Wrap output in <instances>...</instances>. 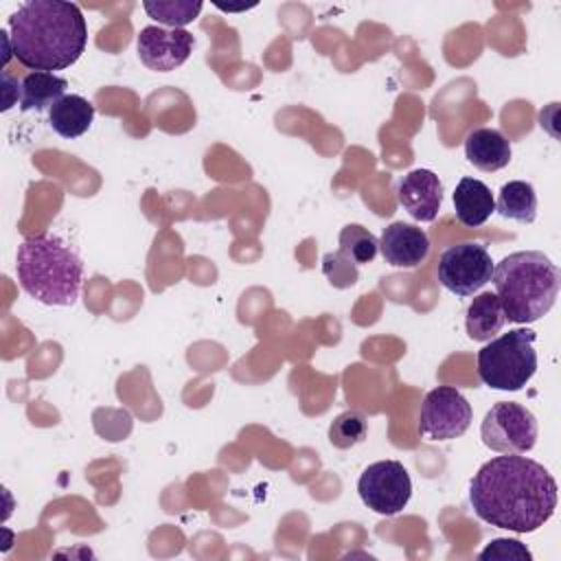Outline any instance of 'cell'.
Here are the masks:
<instances>
[{
    "mask_svg": "<svg viewBox=\"0 0 561 561\" xmlns=\"http://www.w3.org/2000/svg\"><path fill=\"white\" fill-rule=\"evenodd\" d=\"M48 121L61 138L83 136L94 121V105L79 94H64L50 110Z\"/></svg>",
    "mask_w": 561,
    "mask_h": 561,
    "instance_id": "16",
    "label": "cell"
},
{
    "mask_svg": "<svg viewBox=\"0 0 561 561\" xmlns=\"http://www.w3.org/2000/svg\"><path fill=\"white\" fill-rule=\"evenodd\" d=\"M195 37L184 28L145 26L138 33L136 50L140 61L156 72H171L180 68L193 53Z\"/></svg>",
    "mask_w": 561,
    "mask_h": 561,
    "instance_id": "10",
    "label": "cell"
},
{
    "mask_svg": "<svg viewBox=\"0 0 561 561\" xmlns=\"http://www.w3.org/2000/svg\"><path fill=\"white\" fill-rule=\"evenodd\" d=\"M221 11H248V9H252V7H256V4H241V7H232V4H221V2H215Z\"/></svg>",
    "mask_w": 561,
    "mask_h": 561,
    "instance_id": "26",
    "label": "cell"
},
{
    "mask_svg": "<svg viewBox=\"0 0 561 561\" xmlns=\"http://www.w3.org/2000/svg\"><path fill=\"white\" fill-rule=\"evenodd\" d=\"M13 57L31 72L72 66L88 46V24L75 2L28 0L9 18Z\"/></svg>",
    "mask_w": 561,
    "mask_h": 561,
    "instance_id": "2",
    "label": "cell"
},
{
    "mask_svg": "<svg viewBox=\"0 0 561 561\" xmlns=\"http://www.w3.org/2000/svg\"><path fill=\"white\" fill-rule=\"evenodd\" d=\"M0 39H2V48H4V53H2V68L7 66V61L11 59V55H13V44H11V35H9V31H0Z\"/></svg>",
    "mask_w": 561,
    "mask_h": 561,
    "instance_id": "25",
    "label": "cell"
},
{
    "mask_svg": "<svg viewBox=\"0 0 561 561\" xmlns=\"http://www.w3.org/2000/svg\"><path fill=\"white\" fill-rule=\"evenodd\" d=\"M495 210L504 219H513L519 224H533L537 217V193L530 182L524 180H511L502 184L497 199H495Z\"/></svg>",
    "mask_w": 561,
    "mask_h": 561,
    "instance_id": "18",
    "label": "cell"
},
{
    "mask_svg": "<svg viewBox=\"0 0 561 561\" xmlns=\"http://www.w3.org/2000/svg\"><path fill=\"white\" fill-rule=\"evenodd\" d=\"M202 7H204L202 0H145L142 2V9L147 11V15L164 24L167 28H182L191 24L199 15Z\"/></svg>",
    "mask_w": 561,
    "mask_h": 561,
    "instance_id": "19",
    "label": "cell"
},
{
    "mask_svg": "<svg viewBox=\"0 0 561 561\" xmlns=\"http://www.w3.org/2000/svg\"><path fill=\"white\" fill-rule=\"evenodd\" d=\"M511 140L493 127H478L465 138V158L480 171L493 173L511 162Z\"/></svg>",
    "mask_w": 561,
    "mask_h": 561,
    "instance_id": "13",
    "label": "cell"
},
{
    "mask_svg": "<svg viewBox=\"0 0 561 561\" xmlns=\"http://www.w3.org/2000/svg\"><path fill=\"white\" fill-rule=\"evenodd\" d=\"M68 81L55 72L33 70L20 79V110L44 112L50 110L64 94Z\"/></svg>",
    "mask_w": 561,
    "mask_h": 561,
    "instance_id": "15",
    "label": "cell"
},
{
    "mask_svg": "<svg viewBox=\"0 0 561 561\" xmlns=\"http://www.w3.org/2000/svg\"><path fill=\"white\" fill-rule=\"evenodd\" d=\"M537 333L528 327L513 329L495 340H489L478 351V375L493 390H522L537 370Z\"/></svg>",
    "mask_w": 561,
    "mask_h": 561,
    "instance_id": "5",
    "label": "cell"
},
{
    "mask_svg": "<svg viewBox=\"0 0 561 561\" xmlns=\"http://www.w3.org/2000/svg\"><path fill=\"white\" fill-rule=\"evenodd\" d=\"M397 199L416 221H434L443 204V184L430 169H414L397 184Z\"/></svg>",
    "mask_w": 561,
    "mask_h": 561,
    "instance_id": "11",
    "label": "cell"
},
{
    "mask_svg": "<svg viewBox=\"0 0 561 561\" xmlns=\"http://www.w3.org/2000/svg\"><path fill=\"white\" fill-rule=\"evenodd\" d=\"M491 280L508 322L528 324L543 318L559 296V267L539 250H522L493 265Z\"/></svg>",
    "mask_w": 561,
    "mask_h": 561,
    "instance_id": "4",
    "label": "cell"
},
{
    "mask_svg": "<svg viewBox=\"0 0 561 561\" xmlns=\"http://www.w3.org/2000/svg\"><path fill=\"white\" fill-rule=\"evenodd\" d=\"M537 419L517 401L491 405L480 425L482 443L497 454H526L537 443Z\"/></svg>",
    "mask_w": 561,
    "mask_h": 561,
    "instance_id": "6",
    "label": "cell"
},
{
    "mask_svg": "<svg viewBox=\"0 0 561 561\" xmlns=\"http://www.w3.org/2000/svg\"><path fill=\"white\" fill-rule=\"evenodd\" d=\"M2 112H7L15 101H20V81L9 75H2Z\"/></svg>",
    "mask_w": 561,
    "mask_h": 561,
    "instance_id": "24",
    "label": "cell"
},
{
    "mask_svg": "<svg viewBox=\"0 0 561 561\" xmlns=\"http://www.w3.org/2000/svg\"><path fill=\"white\" fill-rule=\"evenodd\" d=\"M438 283L456 296H473L493 274V259L486 245L465 241L449 245L438 259Z\"/></svg>",
    "mask_w": 561,
    "mask_h": 561,
    "instance_id": "7",
    "label": "cell"
},
{
    "mask_svg": "<svg viewBox=\"0 0 561 561\" xmlns=\"http://www.w3.org/2000/svg\"><path fill=\"white\" fill-rule=\"evenodd\" d=\"M368 434V419L359 410L340 412L329 425V440L337 449L359 445Z\"/></svg>",
    "mask_w": 561,
    "mask_h": 561,
    "instance_id": "21",
    "label": "cell"
},
{
    "mask_svg": "<svg viewBox=\"0 0 561 561\" xmlns=\"http://www.w3.org/2000/svg\"><path fill=\"white\" fill-rule=\"evenodd\" d=\"M504 322H506V316H504L502 302L491 291L478 294L467 307L465 327H467V335L473 342H489L495 333L502 331Z\"/></svg>",
    "mask_w": 561,
    "mask_h": 561,
    "instance_id": "17",
    "label": "cell"
},
{
    "mask_svg": "<svg viewBox=\"0 0 561 561\" xmlns=\"http://www.w3.org/2000/svg\"><path fill=\"white\" fill-rule=\"evenodd\" d=\"M15 274L22 289L37 302L70 307L81 291L83 263L59 237L33 234L18 245Z\"/></svg>",
    "mask_w": 561,
    "mask_h": 561,
    "instance_id": "3",
    "label": "cell"
},
{
    "mask_svg": "<svg viewBox=\"0 0 561 561\" xmlns=\"http://www.w3.org/2000/svg\"><path fill=\"white\" fill-rule=\"evenodd\" d=\"M478 559H500V561H506V559H522V561H530L533 554L530 550L517 541V539H506V537H497V539H491L478 554Z\"/></svg>",
    "mask_w": 561,
    "mask_h": 561,
    "instance_id": "23",
    "label": "cell"
},
{
    "mask_svg": "<svg viewBox=\"0 0 561 561\" xmlns=\"http://www.w3.org/2000/svg\"><path fill=\"white\" fill-rule=\"evenodd\" d=\"M340 252H344L355 265L370 263L379 252V239L359 224H348L340 230L337 237Z\"/></svg>",
    "mask_w": 561,
    "mask_h": 561,
    "instance_id": "20",
    "label": "cell"
},
{
    "mask_svg": "<svg viewBox=\"0 0 561 561\" xmlns=\"http://www.w3.org/2000/svg\"><path fill=\"white\" fill-rule=\"evenodd\" d=\"M454 210L462 226L478 228L495 213V199L491 188L476 178H462L454 191Z\"/></svg>",
    "mask_w": 561,
    "mask_h": 561,
    "instance_id": "14",
    "label": "cell"
},
{
    "mask_svg": "<svg viewBox=\"0 0 561 561\" xmlns=\"http://www.w3.org/2000/svg\"><path fill=\"white\" fill-rule=\"evenodd\" d=\"M357 493L370 511L379 515H397L412 497V480L399 460H377L362 471Z\"/></svg>",
    "mask_w": 561,
    "mask_h": 561,
    "instance_id": "8",
    "label": "cell"
},
{
    "mask_svg": "<svg viewBox=\"0 0 561 561\" xmlns=\"http://www.w3.org/2000/svg\"><path fill=\"white\" fill-rule=\"evenodd\" d=\"M322 272L329 278V283L337 289H346L357 283V265L340 250L327 252L322 259Z\"/></svg>",
    "mask_w": 561,
    "mask_h": 561,
    "instance_id": "22",
    "label": "cell"
},
{
    "mask_svg": "<svg viewBox=\"0 0 561 561\" xmlns=\"http://www.w3.org/2000/svg\"><path fill=\"white\" fill-rule=\"evenodd\" d=\"M379 252L394 267H419L430 254V237L414 224L392 221L379 237Z\"/></svg>",
    "mask_w": 561,
    "mask_h": 561,
    "instance_id": "12",
    "label": "cell"
},
{
    "mask_svg": "<svg viewBox=\"0 0 561 561\" xmlns=\"http://www.w3.org/2000/svg\"><path fill=\"white\" fill-rule=\"evenodd\" d=\"M473 419L465 394L451 386L430 390L421 403L419 432L430 440H454L462 436Z\"/></svg>",
    "mask_w": 561,
    "mask_h": 561,
    "instance_id": "9",
    "label": "cell"
},
{
    "mask_svg": "<svg viewBox=\"0 0 561 561\" xmlns=\"http://www.w3.org/2000/svg\"><path fill=\"white\" fill-rule=\"evenodd\" d=\"M473 513L504 530L535 533L557 508V482L537 460L504 454L486 460L469 484Z\"/></svg>",
    "mask_w": 561,
    "mask_h": 561,
    "instance_id": "1",
    "label": "cell"
}]
</instances>
